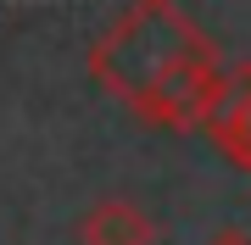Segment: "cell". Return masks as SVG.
I'll list each match as a JSON object with an SVG mask.
<instances>
[{"label":"cell","instance_id":"6da1fadb","mask_svg":"<svg viewBox=\"0 0 251 245\" xmlns=\"http://www.w3.org/2000/svg\"><path fill=\"white\" fill-rule=\"evenodd\" d=\"M90 78L134 117L190 134L218 106L224 62L179 0H134L90 45Z\"/></svg>","mask_w":251,"mask_h":245},{"label":"cell","instance_id":"7a4b0ae2","mask_svg":"<svg viewBox=\"0 0 251 245\" xmlns=\"http://www.w3.org/2000/svg\"><path fill=\"white\" fill-rule=\"evenodd\" d=\"M206 134L240 173H251V62L224 67V89H218V106L206 117Z\"/></svg>","mask_w":251,"mask_h":245},{"label":"cell","instance_id":"3957f363","mask_svg":"<svg viewBox=\"0 0 251 245\" xmlns=\"http://www.w3.org/2000/svg\"><path fill=\"white\" fill-rule=\"evenodd\" d=\"M162 228L134 200H95L78 223V245H156Z\"/></svg>","mask_w":251,"mask_h":245},{"label":"cell","instance_id":"277c9868","mask_svg":"<svg viewBox=\"0 0 251 245\" xmlns=\"http://www.w3.org/2000/svg\"><path fill=\"white\" fill-rule=\"evenodd\" d=\"M206 245H251V234H240V228H218Z\"/></svg>","mask_w":251,"mask_h":245}]
</instances>
